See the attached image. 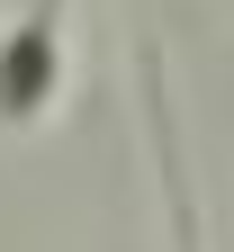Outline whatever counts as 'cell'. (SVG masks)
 <instances>
[{
    "label": "cell",
    "instance_id": "2",
    "mask_svg": "<svg viewBox=\"0 0 234 252\" xmlns=\"http://www.w3.org/2000/svg\"><path fill=\"white\" fill-rule=\"evenodd\" d=\"M135 72H144V126H153V153H162V189H171V252H198V207H189V180H180V135H171V99H162V54L135 18Z\"/></svg>",
    "mask_w": 234,
    "mask_h": 252
},
{
    "label": "cell",
    "instance_id": "1",
    "mask_svg": "<svg viewBox=\"0 0 234 252\" xmlns=\"http://www.w3.org/2000/svg\"><path fill=\"white\" fill-rule=\"evenodd\" d=\"M63 81H72V54H63V0H27V9L0 27V135H27L45 126Z\"/></svg>",
    "mask_w": 234,
    "mask_h": 252
}]
</instances>
